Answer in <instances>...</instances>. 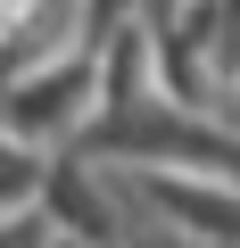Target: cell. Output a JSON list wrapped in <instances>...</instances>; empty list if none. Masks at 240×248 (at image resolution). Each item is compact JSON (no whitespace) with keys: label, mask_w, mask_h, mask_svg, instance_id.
Masks as SVG:
<instances>
[{"label":"cell","mask_w":240,"mask_h":248,"mask_svg":"<svg viewBox=\"0 0 240 248\" xmlns=\"http://www.w3.org/2000/svg\"><path fill=\"white\" fill-rule=\"evenodd\" d=\"M91 116H99V58L58 42V50L25 58V75L9 83L0 133H17V141H33V149H58L66 133H83Z\"/></svg>","instance_id":"6da1fadb"},{"label":"cell","mask_w":240,"mask_h":248,"mask_svg":"<svg viewBox=\"0 0 240 248\" xmlns=\"http://www.w3.org/2000/svg\"><path fill=\"white\" fill-rule=\"evenodd\" d=\"M42 190H50L42 149H33V141H17V133H0V223H25V215L42 207Z\"/></svg>","instance_id":"3957f363"},{"label":"cell","mask_w":240,"mask_h":248,"mask_svg":"<svg viewBox=\"0 0 240 248\" xmlns=\"http://www.w3.org/2000/svg\"><path fill=\"white\" fill-rule=\"evenodd\" d=\"M125 182H133V207H158V215H174L191 240H207V248H240V190L232 182H207V174H191V166H125Z\"/></svg>","instance_id":"7a4b0ae2"},{"label":"cell","mask_w":240,"mask_h":248,"mask_svg":"<svg viewBox=\"0 0 240 248\" xmlns=\"http://www.w3.org/2000/svg\"><path fill=\"white\" fill-rule=\"evenodd\" d=\"M224 99H232V124H240V75H232V83H224Z\"/></svg>","instance_id":"277c9868"}]
</instances>
